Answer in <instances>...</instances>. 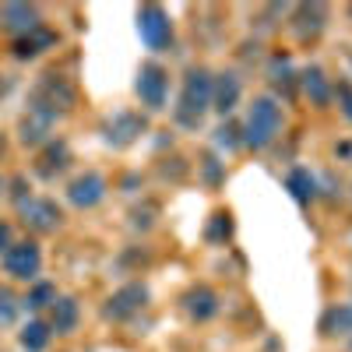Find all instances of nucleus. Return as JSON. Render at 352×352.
Segmentation results:
<instances>
[{"label": "nucleus", "instance_id": "obj_10", "mask_svg": "<svg viewBox=\"0 0 352 352\" xmlns=\"http://www.w3.org/2000/svg\"><path fill=\"white\" fill-rule=\"evenodd\" d=\"M102 197H106V176L96 173V169L74 176V180L67 184V201L74 204V208H96Z\"/></svg>", "mask_w": 352, "mask_h": 352}, {"label": "nucleus", "instance_id": "obj_6", "mask_svg": "<svg viewBox=\"0 0 352 352\" xmlns=\"http://www.w3.org/2000/svg\"><path fill=\"white\" fill-rule=\"evenodd\" d=\"M138 32H141L144 46L162 53L173 43V21L159 4H144V8H138Z\"/></svg>", "mask_w": 352, "mask_h": 352}, {"label": "nucleus", "instance_id": "obj_7", "mask_svg": "<svg viewBox=\"0 0 352 352\" xmlns=\"http://www.w3.org/2000/svg\"><path fill=\"white\" fill-rule=\"evenodd\" d=\"M4 272L18 282H36V275L43 272V250L39 243L32 240H21V243H11L8 254H4Z\"/></svg>", "mask_w": 352, "mask_h": 352}, {"label": "nucleus", "instance_id": "obj_21", "mask_svg": "<svg viewBox=\"0 0 352 352\" xmlns=\"http://www.w3.org/2000/svg\"><path fill=\"white\" fill-rule=\"evenodd\" d=\"M285 187H289V194L296 197L300 204H310L314 201V194H317V184H314V176H310V169H303V166H296L289 176H285Z\"/></svg>", "mask_w": 352, "mask_h": 352}, {"label": "nucleus", "instance_id": "obj_13", "mask_svg": "<svg viewBox=\"0 0 352 352\" xmlns=\"http://www.w3.org/2000/svg\"><path fill=\"white\" fill-rule=\"evenodd\" d=\"M324 21H328L324 4H300L296 14H292V28H296L300 39H317L320 32H324Z\"/></svg>", "mask_w": 352, "mask_h": 352}, {"label": "nucleus", "instance_id": "obj_23", "mask_svg": "<svg viewBox=\"0 0 352 352\" xmlns=\"http://www.w3.org/2000/svg\"><path fill=\"white\" fill-rule=\"evenodd\" d=\"M53 303H56V289H53L50 282H36L32 292H28V300H25L28 310H46V307H53Z\"/></svg>", "mask_w": 352, "mask_h": 352}, {"label": "nucleus", "instance_id": "obj_32", "mask_svg": "<svg viewBox=\"0 0 352 352\" xmlns=\"http://www.w3.org/2000/svg\"><path fill=\"white\" fill-rule=\"evenodd\" d=\"M349 14H352V8H349Z\"/></svg>", "mask_w": 352, "mask_h": 352}, {"label": "nucleus", "instance_id": "obj_16", "mask_svg": "<svg viewBox=\"0 0 352 352\" xmlns=\"http://www.w3.org/2000/svg\"><path fill=\"white\" fill-rule=\"evenodd\" d=\"M184 310H187L194 320H212V317L219 314V296H215V289H208V285H194V289H187Z\"/></svg>", "mask_w": 352, "mask_h": 352}, {"label": "nucleus", "instance_id": "obj_24", "mask_svg": "<svg viewBox=\"0 0 352 352\" xmlns=\"http://www.w3.org/2000/svg\"><path fill=\"white\" fill-rule=\"evenodd\" d=\"M204 236H208V243H226V240L232 236V215H229V212H215V215H212V226H208V232H204Z\"/></svg>", "mask_w": 352, "mask_h": 352}, {"label": "nucleus", "instance_id": "obj_22", "mask_svg": "<svg viewBox=\"0 0 352 352\" xmlns=\"http://www.w3.org/2000/svg\"><path fill=\"white\" fill-rule=\"evenodd\" d=\"M303 88H307V96H310L317 106H328V102H331V92H335L320 67H307V71H303Z\"/></svg>", "mask_w": 352, "mask_h": 352}, {"label": "nucleus", "instance_id": "obj_5", "mask_svg": "<svg viewBox=\"0 0 352 352\" xmlns=\"http://www.w3.org/2000/svg\"><path fill=\"white\" fill-rule=\"evenodd\" d=\"M134 92H138L144 109L159 113L166 106V96H169V71L162 64H141L138 81H134Z\"/></svg>", "mask_w": 352, "mask_h": 352}, {"label": "nucleus", "instance_id": "obj_30", "mask_svg": "<svg viewBox=\"0 0 352 352\" xmlns=\"http://www.w3.org/2000/svg\"><path fill=\"white\" fill-rule=\"evenodd\" d=\"M4 148H8V141H4V131H0V155H4Z\"/></svg>", "mask_w": 352, "mask_h": 352}, {"label": "nucleus", "instance_id": "obj_2", "mask_svg": "<svg viewBox=\"0 0 352 352\" xmlns=\"http://www.w3.org/2000/svg\"><path fill=\"white\" fill-rule=\"evenodd\" d=\"M282 131V106L272 96H257L247 109V124H243V144L250 148H268Z\"/></svg>", "mask_w": 352, "mask_h": 352}, {"label": "nucleus", "instance_id": "obj_28", "mask_svg": "<svg viewBox=\"0 0 352 352\" xmlns=\"http://www.w3.org/2000/svg\"><path fill=\"white\" fill-rule=\"evenodd\" d=\"M8 247H11V226L0 222V254H8Z\"/></svg>", "mask_w": 352, "mask_h": 352}, {"label": "nucleus", "instance_id": "obj_18", "mask_svg": "<svg viewBox=\"0 0 352 352\" xmlns=\"http://www.w3.org/2000/svg\"><path fill=\"white\" fill-rule=\"evenodd\" d=\"M53 124H56L53 116H46V113H39V109L28 106V113L21 116V141H25V144H43V141L50 138Z\"/></svg>", "mask_w": 352, "mask_h": 352}, {"label": "nucleus", "instance_id": "obj_25", "mask_svg": "<svg viewBox=\"0 0 352 352\" xmlns=\"http://www.w3.org/2000/svg\"><path fill=\"white\" fill-rule=\"evenodd\" d=\"M14 317H18V296L8 285H0V324H11Z\"/></svg>", "mask_w": 352, "mask_h": 352}, {"label": "nucleus", "instance_id": "obj_29", "mask_svg": "<svg viewBox=\"0 0 352 352\" xmlns=\"http://www.w3.org/2000/svg\"><path fill=\"white\" fill-rule=\"evenodd\" d=\"M8 96V81H4V74H0V99Z\"/></svg>", "mask_w": 352, "mask_h": 352}, {"label": "nucleus", "instance_id": "obj_19", "mask_svg": "<svg viewBox=\"0 0 352 352\" xmlns=\"http://www.w3.org/2000/svg\"><path fill=\"white\" fill-rule=\"evenodd\" d=\"M349 331H352V307L349 303H338L320 317V335L335 338V335H349Z\"/></svg>", "mask_w": 352, "mask_h": 352}, {"label": "nucleus", "instance_id": "obj_27", "mask_svg": "<svg viewBox=\"0 0 352 352\" xmlns=\"http://www.w3.org/2000/svg\"><path fill=\"white\" fill-rule=\"evenodd\" d=\"M240 131L236 127H232V124H226V127H219V144H229V148H232V144H240L243 138H236Z\"/></svg>", "mask_w": 352, "mask_h": 352}, {"label": "nucleus", "instance_id": "obj_14", "mask_svg": "<svg viewBox=\"0 0 352 352\" xmlns=\"http://www.w3.org/2000/svg\"><path fill=\"white\" fill-rule=\"evenodd\" d=\"M240 96H243V85H240V78H236V74H232V71L215 74V85H212V106H215L222 116L236 109Z\"/></svg>", "mask_w": 352, "mask_h": 352}, {"label": "nucleus", "instance_id": "obj_4", "mask_svg": "<svg viewBox=\"0 0 352 352\" xmlns=\"http://www.w3.org/2000/svg\"><path fill=\"white\" fill-rule=\"evenodd\" d=\"M18 215L32 232H56L64 222V212L53 197H21L18 201Z\"/></svg>", "mask_w": 352, "mask_h": 352}, {"label": "nucleus", "instance_id": "obj_1", "mask_svg": "<svg viewBox=\"0 0 352 352\" xmlns=\"http://www.w3.org/2000/svg\"><path fill=\"white\" fill-rule=\"evenodd\" d=\"M212 71L208 67H190L187 78H184V92L176 99V124L187 127V131H197L204 113L212 109Z\"/></svg>", "mask_w": 352, "mask_h": 352}, {"label": "nucleus", "instance_id": "obj_3", "mask_svg": "<svg viewBox=\"0 0 352 352\" xmlns=\"http://www.w3.org/2000/svg\"><path fill=\"white\" fill-rule=\"evenodd\" d=\"M74 99H78V92H74V85L67 78L43 74L39 85L32 88V102H28V106L46 113V116H53V120H60V116H67L74 109Z\"/></svg>", "mask_w": 352, "mask_h": 352}, {"label": "nucleus", "instance_id": "obj_11", "mask_svg": "<svg viewBox=\"0 0 352 352\" xmlns=\"http://www.w3.org/2000/svg\"><path fill=\"white\" fill-rule=\"evenodd\" d=\"M56 39H60V36H56L53 28L39 25V28H32V32L18 36L11 50H14V56H18V60H36L39 53H46V50H53V46H56Z\"/></svg>", "mask_w": 352, "mask_h": 352}, {"label": "nucleus", "instance_id": "obj_20", "mask_svg": "<svg viewBox=\"0 0 352 352\" xmlns=\"http://www.w3.org/2000/svg\"><path fill=\"white\" fill-rule=\"evenodd\" d=\"M50 335H53V328L46 324V320H28V324L21 328V335H18V342H21V349L25 352H43L46 345H50Z\"/></svg>", "mask_w": 352, "mask_h": 352}, {"label": "nucleus", "instance_id": "obj_8", "mask_svg": "<svg viewBox=\"0 0 352 352\" xmlns=\"http://www.w3.org/2000/svg\"><path fill=\"white\" fill-rule=\"evenodd\" d=\"M144 127H148V120H144L141 113H131V109H120L113 113L109 120L102 124V141L109 144V148H127V144H134Z\"/></svg>", "mask_w": 352, "mask_h": 352}, {"label": "nucleus", "instance_id": "obj_12", "mask_svg": "<svg viewBox=\"0 0 352 352\" xmlns=\"http://www.w3.org/2000/svg\"><path fill=\"white\" fill-rule=\"evenodd\" d=\"M0 25H4L8 32H14V39H18V36H25V32H32V28L43 25L39 8H32V4H4L0 8Z\"/></svg>", "mask_w": 352, "mask_h": 352}, {"label": "nucleus", "instance_id": "obj_15", "mask_svg": "<svg viewBox=\"0 0 352 352\" xmlns=\"http://www.w3.org/2000/svg\"><path fill=\"white\" fill-rule=\"evenodd\" d=\"M67 162H71L67 141H46V148L36 159V173L43 176V180H53V176H60L67 169Z\"/></svg>", "mask_w": 352, "mask_h": 352}, {"label": "nucleus", "instance_id": "obj_9", "mask_svg": "<svg viewBox=\"0 0 352 352\" xmlns=\"http://www.w3.org/2000/svg\"><path fill=\"white\" fill-rule=\"evenodd\" d=\"M144 303H148V285L131 282V285H124V289H116L113 296L106 300L102 317H106V320H131L134 314L144 310Z\"/></svg>", "mask_w": 352, "mask_h": 352}, {"label": "nucleus", "instance_id": "obj_17", "mask_svg": "<svg viewBox=\"0 0 352 352\" xmlns=\"http://www.w3.org/2000/svg\"><path fill=\"white\" fill-rule=\"evenodd\" d=\"M50 328L56 335H71L78 328V300L74 296H56V303L50 307Z\"/></svg>", "mask_w": 352, "mask_h": 352}, {"label": "nucleus", "instance_id": "obj_26", "mask_svg": "<svg viewBox=\"0 0 352 352\" xmlns=\"http://www.w3.org/2000/svg\"><path fill=\"white\" fill-rule=\"evenodd\" d=\"M335 96H338V109L345 120H352V81H338L335 85Z\"/></svg>", "mask_w": 352, "mask_h": 352}, {"label": "nucleus", "instance_id": "obj_31", "mask_svg": "<svg viewBox=\"0 0 352 352\" xmlns=\"http://www.w3.org/2000/svg\"><path fill=\"white\" fill-rule=\"evenodd\" d=\"M0 190H4V180H0Z\"/></svg>", "mask_w": 352, "mask_h": 352}]
</instances>
